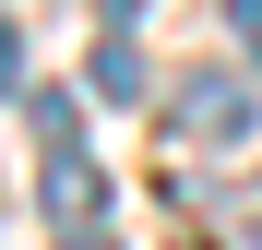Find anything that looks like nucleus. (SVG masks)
<instances>
[{"instance_id": "nucleus-1", "label": "nucleus", "mask_w": 262, "mask_h": 250, "mask_svg": "<svg viewBox=\"0 0 262 250\" xmlns=\"http://www.w3.org/2000/svg\"><path fill=\"white\" fill-rule=\"evenodd\" d=\"M24 119H36V202L60 215V238L72 226H96V155H83V107L60 96V83H24Z\"/></svg>"}, {"instance_id": "nucleus-2", "label": "nucleus", "mask_w": 262, "mask_h": 250, "mask_svg": "<svg viewBox=\"0 0 262 250\" xmlns=\"http://www.w3.org/2000/svg\"><path fill=\"white\" fill-rule=\"evenodd\" d=\"M250 107H262V96H250L238 72H191V83H179V107H167V143H203V155H214V143H238V131H250Z\"/></svg>"}, {"instance_id": "nucleus-3", "label": "nucleus", "mask_w": 262, "mask_h": 250, "mask_svg": "<svg viewBox=\"0 0 262 250\" xmlns=\"http://www.w3.org/2000/svg\"><path fill=\"white\" fill-rule=\"evenodd\" d=\"M83 96H96V107H131V96H143V60H131V36H119V24H96V60H83Z\"/></svg>"}, {"instance_id": "nucleus-4", "label": "nucleus", "mask_w": 262, "mask_h": 250, "mask_svg": "<svg viewBox=\"0 0 262 250\" xmlns=\"http://www.w3.org/2000/svg\"><path fill=\"white\" fill-rule=\"evenodd\" d=\"M24 83V36H12V12H0V96Z\"/></svg>"}, {"instance_id": "nucleus-5", "label": "nucleus", "mask_w": 262, "mask_h": 250, "mask_svg": "<svg viewBox=\"0 0 262 250\" xmlns=\"http://www.w3.org/2000/svg\"><path fill=\"white\" fill-rule=\"evenodd\" d=\"M227 24H238V48L262 60V0H227Z\"/></svg>"}, {"instance_id": "nucleus-6", "label": "nucleus", "mask_w": 262, "mask_h": 250, "mask_svg": "<svg viewBox=\"0 0 262 250\" xmlns=\"http://www.w3.org/2000/svg\"><path fill=\"white\" fill-rule=\"evenodd\" d=\"M96 24H119V36H131V24H143V0H96Z\"/></svg>"}, {"instance_id": "nucleus-7", "label": "nucleus", "mask_w": 262, "mask_h": 250, "mask_svg": "<svg viewBox=\"0 0 262 250\" xmlns=\"http://www.w3.org/2000/svg\"><path fill=\"white\" fill-rule=\"evenodd\" d=\"M60 250H119V238H96V226H72V238H60Z\"/></svg>"}, {"instance_id": "nucleus-8", "label": "nucleus", "mask_w": 262, "mask_h": 250, "mask_svg": "<svg viewBox=\"0 0 262 250\" xmlns=\"http://www.w3.org/2000/svg\"><path fill=\"white\" fill-rule=\"evenodd\" d=\"M238 250H262V226H238Z\"/></svg>"}]
</instances>
